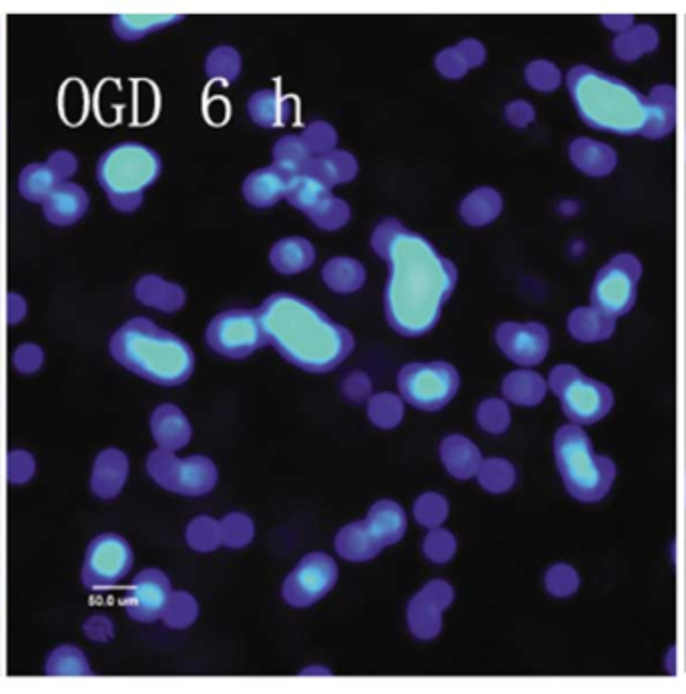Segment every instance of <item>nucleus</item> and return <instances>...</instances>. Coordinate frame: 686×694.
<instances>
[{
    "label": "nucleus",
    "instance_id": "54",
    "mask_svg": "<svg viewBox=\"0 0 686 694\" xmlns=\"http://www.w3.org/2000/svg\"><path fill=\"white\" fill-rule=\"evenodd\" d=\"M576 586H578V578L574 570L568 566H554L546 574V588L554 596H568L576 590Z\"/></svg>",
    "mask_w": 686,
    "mask_h": 694
},
{
    "label": "nucleus",
    "instance_id": "41",
    "mask_svg": "<svg viewBox=\"0 0 686 694\" xmlns=\"http://www.w3.org/2000/svg\"><path fill=\"white\" fill-rule=\"evenodd\" d=\"M478 484L490 494H504L516 484V470L504 458H484L478 472Z\"/></svg>",
    "mask_w": 686,
    "mask_h": 694
},
{
    "label": "nucleus",
    "instance_id": "25",
    "mask_svg": "<svg viewBox=\"0 0 686 694\" xmlns=\"http://www.w3.org/2000/svg\"><path fill=\"white\" fill-rule=\"evenodd\" d=\"M287 175H283L279 169L263 167L247 175L243 181V197L249 205L257 209H269L281 199H285V189H287Z\"/></svg>",
    "mask_w": 686,
    "mask_h": 694
},
{
    "label": "nucleus",
    "instance_id": "10",
    "mask_svg": "<svg viewBox=\"0 0 686 694\" xmlns=\"http://www.w3.org/2000/svg\"><path fill=\"white\" fill-rule=\"evenodd\" d=\"M642 275V263L632 253L614 255L594 277L590 289V303L596 311L610 319L626 315L638 293V283Z\"/></svg>",
    "mask_w": 686,
    "mask_h": 694
},
{
    "label": "nucleus",
    "instance_id": "47",
    "mask_svg": "<svg viewBox=\"0 0 686 694\" xmlns=\"http://www.w3.org/2000/svg\"><path fill=\"white\" fill-rule=\"evenodd\" d=\"M450 504L446 496L438 492H426L414 502V518L424 528H438L448 520Z\"/></svg>",
    "mask_w": 686,
    "mask_h": 694
},
{
    "label": "nucleus",
    "instance_id": "12",
    "mask_svg": "<svg viewBox=\"0 0 686 694\" xmlns=\"http://www.w3.org/2000/svg\"><path fill=\"white\" fill-rule=\"evenodd\" d=\"M133 560V548L123 536L111 532L99 534L85 552L83 586L87 590H109L117 586L131 572Z\"/></svg>",
    "mask_w": 686,
    "mask_h": 694
},
{
    "label": "nucleus",
    "instance_id": "4",
    "mask_svg": "<svg viewBox=\"0 0 686 694\" xmlns=\"http://www.w3.org/2000/svg\"><path fill=\"white\" fill-rule=\"evenodd\" d=\"M109 352L125 370L165 388L185 384L195 372L191 345L147 317L123 323L109 341Z\"/></svg>",
    "mask_w": 686,
    "mask_h": 694
},
{
    "label": "nucleus",
    "instance_id": "7",
    "mask_svg": "<svg viewBox=\"0 0 686 694\" xmlns=\"http://www.w3.org/2000/svg\"><path fill=\"white\" fill-rule=\"evenodd\" d=\"M550 390L558 396L564 416L576 426H590L606 418L612 410V390L592 378H586L570 364L556 366L548 378Z\"/></svg>",
    "mask_w": 686,
    "mask_h": 694
},
{
    "label": "nucleus",
    "instance_id": "31",
    "mask_svg": "<svg viewBox=\"0 0 686 694\" xmlns=\"http://www.w3.org/2000/svg\"><path fill=\"white\" fill-rule=\"evenodd\" d=\"M504 209V199L494 187H478L460 203V217L470 227H486L494 223Z\"/></svg>",
    "mask_w": 686,
    "mask_h": 694
},
{
    "label": "nucleus",
    "instance_id": "24",
    "mask_svg": "<svg viewBox=\"0 0 686 694\" xmlns=\"http://www.w3.org/2000/svg\"><path fill=\"white\" fill-rule=\"evenodd\" d=\"M305 173L321 181L325 187L333 189L337 185L354 181L360 173V165L350 151L335 149L331 153L311 157Z\"/></svg>",
    "mask_w": 686,
    "mask_h": 694
},
{
    "label": "nucleus",
    "instance_id": "59",
    "mask_svg": "<svg viewBox=\"0 0 686 694\" xmlns=\"http://www.w3.org/2000/svg\"><path fill=\"white\" fill-rule=\"evenodd\" d=\"M602 23L606 25V29L622 35L634 27V17L632 15H608V17H602Z\"/></svg>",
    "mask_w": 686,
    "mask_h": 694
},
{
    "label": "nucleus",
    "instance_id": "46",
    "mask_svg": "<svg viewBox=\"0 0 686 694\" xmlns=\"http://www.w3.org/2000/svg\"><path fill=\"white\" fill-rule=\"evenodd\" d=\"M221 526V542L225 548H245L255 538V524L251 516L243 512H231L223 520H219Z\"/></svg>",
    "mask_w": 686,
    "mask_h": 694
},
{
    "label": "nucleus",
    "instance_id": "35",
    "mask_svg": "<svg viewBox=\"0 0 686 694\" xmlns=\"http://www.w3.org/2000/svg\"><path fill=\"white\" fill-rule=\"evenodd\" d=\"M45 674L53 678H81L93 676L87 654L75 644L57 646L45 660Z\"/></svg>",
    "mask_w": 686,
    "mask_h": 694
},
{
    "label": "nucleus",
    "instance_id": "2",
    "mask_svg": "<svg viewBox=\"0 0 686 694\" xmlns=\"http://www.w3.org/2000/svg\"><path fill=\"white\" fill-rule=\"evenodd\" d=\"M566 87L580 119L596 131L662 139L676 125V87L658 85L648 95L598 69L578 65Z\"/></svg>",
    "mask_w": 686,
    "mask_h": 694
},
{
    "label": "nucleus",
    "instance_id": "57",
    "mask_svg": "<svg viewBox=\"0 0 686 694\" xmlns=\"http://www.w3.org/2000/svg\"><path fill=\"white\" fill-rule=\"evenodd\" d=\"M504 117L506 121L516 127V129H526L530 123H534L536 119V111L528 101H512L506 109H504Z\"/></svg>",
    "mask_w": 686,
    "mask_h": 694
},
{
    "label": "nucleus",
    "instance_id": "53",
    "mask_svg": "<svg viewBox=\"0 0 686 694\" xmlns=\"http://www.w3.org/2000/svg\"><path fill=\"white\" fill-rule=\"evenodd\" d=\"M45 364V352L37 343H23L17 347V352L13 354V366L17 368L19 374H37Z\"/></svg>",
    "mask_w": 686,
    "mask_h": 694
},
{
    "label": "nucleus",
    "instance_id": "33",
    "mask_svg": "<svg viewBox=\"0 0 686 694\" xmlns=\"http://www.w3.org/2000/svg\"><path fill=\"white\" fill-rule=\"evenodd\" d=\"M548 384L544 378L530 370L510 372L502 382V394L508 402L518 406H538L546 398Z\"/></svg>",
    "mask_w": 686,
    "mask_h": 694
},
{
    "label": "nucleus",
    "instance_id": "23",
    "mask_svg": "<svg viewBox=\"0 0 686 694\" xmlns=\"http://www.w3.org/2000/svg\"><path fill=\"white\" fill-rule=\"evenodd\" d=\"M568 157L572 165L588 177H606L616 169L618 163L616 151L610 145L586 137L574 139L570 143Z\"/></svg>",
    "mask_w": 686,
    "mask_h": 694
},
{
    "label": "nucleus",
    "instance_id": "9",
    "mask_svg": "<svg viewBox=\"0 0 686 694\" xmlns=\"http://www.w3.org/2000/svg\"><path fill=\"white\" fill-rule=\"evenodd\" d=\"M147 472L155 484L179 496H205L219 482V470L207 456L179 458L161 448L149 454Z\"/></svg>",
    "mask_w": 686,
    "mask_h": 694
},
{
    "label": "nucleus",
    "instance_id": "38",
    "mask_svg": "<svg viewBox=\"0 0 686 694\" xmlns=\"http://www.w3.org/2000/svg\"><path fill=\"white\" fill-rule=\"evenodd\" d=\"M658 47V33L650 25H634L626 33L612 41V53L624 61L632 63Z\"/></svg>",
    "mask_w": 686,
    "mask_h": 694
},
{
    "label": "nucleus",
    "instance_id": "56",
    "mask_svg": "<svg viewBox=\"0 0 686 694\" xmlns=\"http://www.w3.org/2000/svg\"><path fill=\"white\" fill-rule=\"evenodd\" d=\"M341 392L343 396H346L350 402L354 404H362V402H368L374 394H372V380L368 374L364 372H354L346 378V382H343L341 386Z\"/></svg>",
    "mask_w": 686,
    "mask_h": 694
},
{
    "label": "nucleus",
    "instance_id": "15",
    "mask_svg": "<svg viewBox=\"0 0 686 694\" xmlns=\"http://www.w3.org/2000/svg\"><path fill=\"white\" fill-rule=\"evenodd\" d=\"M500 352L514 364L532 368L544 362L550 347V333L538 321H506L496 329Z\"/></svg>",
    "mask_w": 686,
    "mask_h": 694
},
{
    "label": "nucleus",
    "instance_id": "18",
    "mask_svg": "<svg viewBox=\"0 0 686 694\" xmlns=\"http://www.w3.org/2000/svg\"><path fill=\"white\" fill-rule=\"evenodd\" d=\"M129 478V458L119 448L103 450L95 464L91 476V490L101 500L117 498Z\"/></svg>",
    "mask_w": 686,
    "mask_h": 694
},
{
    "label": "nucleus",
    "instance_id": "40",
    "mask_svg": "<svg viewBox=\"0 0 686 694\" xmlns=\"http://www.w3.org/2000/svg\"><path fill=\"white\" fill-rule=\"evenodd\" d=\"M404 414H406V406L402 396L382 392L368 400V418L380 430L398 428L404 420Z\"/></svg>",
    "mask_w": 686,
    "mask_h": 694
},
{
    "label": "nucleus",
    "instance_id": "49",
    "mask_svg": "<svg viewBox=\"0 0 686 694\" xmlns=\"http://www.w3.org/2000/svg\"><path fill=\"white\" fill-rule=\"evenodd\" d=\"M422 548H424V556L430 562L446 564V562H450L456 556L458 540H456V536L450 530L438 526V528H430Z\"/></svg>",
    "mask_w": 686,
    "mask_h": 694
},
{
    "label": "nucleus",
    "instance_id": "30",
    "mask_svg": "<svg viewBox=\"0 0 686 694\" xmlns=\"http://www.w3.org/2000/svg\"><path fill=\"white\" fill-rule=\"evenodd\" d=\"M366 520L386 548L392 544H398L406 536V530H408L406 510L394 500L376 502L370 508Z\"/></svg>",
    "mask_w": 686,
    "mask_h": 694
},
{
    "label": "nucleus",
    "instance_id": "20",
    "mask_svg": "<svg viewBox=\"0 0 686 694\" xmlns=\"http://www.w3.org/2000/svg\"><path fill=\"white\" fill-rule=\"evenodd\" d=\"M151 436L157 448L179 452L191 442L193 428L181 408L173 404H161L151 416Z\"/></svg>",
    "mask_w": 686,
    "mask_h": 694
},
{
    "label": "nucleus",
    "instance_id": "48",
    "mask_svg": "<svg viewBox=\"0 0 686 694\" xmlns=\"http://www.w3.org/2000/svg\"><path fill=\"white\" fill-rule=\"evenodd\" d=\"M476 422L484 432L500 436L510 428V422H512L510 408L500 398H488L478 406Z\"/></svg>",
    "mask_w": 686,
    "mask_h": 694
},
{
    "label": "nucleus",
    "instance_id": "26",
    "mask_svg": "<svg viewBox=\"0 0 686 694\" xmlns=\"http://www.w3.org/2000/svg\"><path fill=\"white\" fill-rule=\"evenodd\" d=\"M271 267L281 275H297L315 263V247L305 237H283L269 251Z\"/></svg>",
    "mask_w": 686,
    "mask_h": 694
},
{
    "label": "nucleus",
    "instance_id": "55",
    "mask_svg": "<svg viewBox=\"0 0 686 694\" xmlns=\"http://www.w3.org/2000/svg\"><path fill=\"white\" fill-rule=\"evenodd\" d=\"M83 632L91 642L107 644L115 638V622L107 614H93L85 620Z\"/></svg>",
    "mask_w": 686,
    "mask_h": 694
},
{
    "label": "nucleus",
    "instance_id": "36",
    "mask_svg": "<svg viewBox=\"0 0 686 694\" xmlns=\"http://www.w3.org/2000/svg\"><path fill=\"white\" fill-rule=\"evenodd\" d=\"M616 319H610L590 307H578L568 317V331L580 341H600L612 335Z\"/></svg>",
    "mask_w": 686,
    "mask_h": 694
},
{
    "label": "nucleus",
    "instance_id": "27",
    "mask_svg": "<svg viewBox=\"0 0 686 694\" xmlns=\"http://www.w3.org/2000/svg\"><path fill=\"white\" fill-rule=\"evenodd\" d=\"M135 297L139 299V303L163 313H175L187 301V293L181 285L171 283L159 275L141 277L135 285Z\"/></svg>",
    "mask_w": 686,
    "mask_h": 694
},
{
    "label": "nucleus",
    "instance_id": "44",
    "mask_svg": "<svg viewBox=\"0 0 686 694\" xmlns=\"http://www.w3.org/2000/svg\"><path fill=\"white\" fill-rule=\"evenodd\" d=\"M185 540H187L189 548L195 550V552H201V554L215 552L217 548L223 546L219 520H215L211 516H197V518H193L189 522V526H187Z\"/></svg>",
    "mask_w": 686,
    "mask_h": 694
},
{
    "label": "nucleus",
    "instance_id": "29",
    "mask_svg": "<svg viewBox=\"0 0 686 694\" xmlns=\"http://www.w3.org/2000/svg\"><path fill=\"white\" fill-rule=\"evenodd\" d=\"M293 107L291 99L283 97L275 89H261L251 95L247 101V115L249 119L263 129H277L287 125L291 119Z\"/></svg>",
    "mask_w": 686,
    "mask_h": 694
},
{
    "label": "nucleus",
    "instance_id": "8",
    "mask_svg": "<svg viewBox=\"0 0 686 694\" xmlns=\"http://www.w3.org/2000/svg\"><path fill=\"white\" fill-rule=\"evenodd\" d=\"M398 390L410 406L422 412H438L456 398L460 374L448 362H414L400 370Z\"/></svg>",
    "mask_w": 686,
    "mask_h": 694
},
{
    "label": "nucleus",
    "instance_id": "43",
    "mask_svg": "<svg viewBox=\"0 0 686 694\" xmlns=\"http://www.w3.org/2000/svg\"><path fill=\"white\" fill-rule=\"evenodd\" d=\"M307 217L315 227L323 231H337L350 223L352 209L348 201H343L335 197L333 193H329L311 213H307Z\"/></svg>",
    "mask_w": 686,
    "mask_h": 694
},
{
    "label": "nucleus",
    "instance_id": "28",
    "mask_svg": "<svg viewBox=\"0 0 686 694\" xmlns=\"http://www.w3.org/2000/svg\"><path fill=\"white\" fill-rule=\"evenodd\" d=\"M486 63V49L476 39H464L456 47H448L438 53L436 69L442 77L458 81L470 69L482 67Z\"/></svg>",
    "mask_w": 686,
    "mask_h": 694
},
{
    "label": "nucleus",
    "instance_id": "14",
    "mask_svg": "<svg viewBox=\"0 0 686 694\" xmlns=\"http://www.w3.org/2000/svg\"><path fill=\"white\" fill-rule=\"evenodd\" d=\"M454 602V588L446 580H432L408 604V628L418 640H434L444 628V612Z\"/></svg>",
    "mask_w": 686,
    "mask_h": 694
},
{
    "label": "nucleus",
    "instance_id": "34",
    "mask_svg": "<svg viewBox=\"0 0 686 694\" xmlns=\"http://www.w3.org/2000/svg\"><path fill=\"white\" fill-rule=\"evenodd\" d=\"M181 21L183 15H115L113 31L121 41L133 43Z\"/></svg>",
    "mask_w": 686,
    "mask_h": 694
},
{
    "label": "nucleus",
    "instance_id": "11",
    "mask_svg": "<svg viewBox=\"0 0 686 694\" xmlns=\"http://www.w3.org/2000/svg\"><path fill=\"white\" fill-rule=\"evenodd\" d=\"M211 352L243 360L267 345V337L257 309H227L209 323L205 333Z\"/></svg>",
    "mask_w": 686,
    "mask_h": 694
},
{
    "label": "nucleus",
    "instance_id": "58",
    "mask_svg": "<svg viewBox=\"0 0 686 694\" xmlns=\"http://www.w3.org/2000/svg\"><path fill=\"white\" fill-rule=\"evenodd\" d=\"M27 315V301L19 293H9L7 295V319L11 325H17L25 319Z\"/></svg>",
    "mask_w": 686,
    "mask_h": 694
},
{
    "label": "nucleus",
    "instance_id": "13",
    "mask_svg": "<svg viewBox=\"0 0 686 694\" xmlns=\"http://www.w3.org/2000/svg\"><path fill=\"white\" fill-rule=\"evenodd\" d=\"M337 576L339 570L331 556L323 552L305 554L285 578L281 596L293 608L313 606L333 590Z\"/></svg>",
    "mask_w": 686,
    "mask_h": 694
},
{
    "label": "nucleus",
    "instance_id": "3",
    "mask_svg": "<svg viewBox=\"0 0 686 694\" xmlns=\"http://www.w3.org/2000/svg\"><path fill=\"white\" fill-rule=\"evenodd\" d=\"M267 345L299 370L325 374L354 352V335L303 297L273 293L257 309Z\"/></svg>",
    "mask_w": 686,
    "mask_h": 694
},
{
    "label": "nucleus",
    "instance_id": "51",
    "mask_svg": "<svg viewBox=\"0 0 686 694\" xmlns=\"http://www.w3.org/2000/svg\"><path fill=\"white\" fill-rule=\"evenodd\" d=\"M524 77H526V83L540 93H552L562 83L560 69L546 59H536V61L528 63Z\"/></svg>",
    "mask_w": 686,
    "mask_h": 694
},
{
    "label": "nucleus",
    "instance_id": "60",
    "mask_svg": "<svg viewBox=\"0 0 686 694\" xmlns=\"http://www.w3.org/2000/svg\"><path fill=\"white\" fill-rule=\"evenodd\" d=\"M303 676H329V668L327 666H307L301 670Z\"/></svg>",
    "mask_w": 686,
    "mask_h": 694
},
{
    "label": "nucleus",
    "instance_id": "16",
    "mask_svg": "<svg viewBox=\"0 0 686 694\" xmlns=\"http://www.w3.org/2000/svg\"><path fill=\"white\" fill-rule=\"evenodd\" d=\"M171 592L169 576L157 568H147L135 576L125 592L123 604L135 622L149 624L161 620Z\"/></svg>",
    "mask_w": 686,
    "mask_h": 694
},
{
    "label": "nucleus",
    "instance_id": "21",
    "mask_svg": "<svg viewBox=\"0 0 686 694\" xmlns=\"http://www.w3.org/2000/svg\"><path fill=\"white\" fill-rule=\"evenodd\" d=\"M386 546L380 542L368 520L352 522L341 528L335 536V550L343 560L368 562L382 554Z\"/></svg>",
    "mask_w": 686,
    "mask_h": 694
},
{
    "label": "nucleus",
    "instance_id": "5",
    "mask_svg": "<svg viewBox=\"0 0 686 694\" xmlns=\"http://www.w3.org/2000/svg\"><path fill=\"white\" fill-rule=\"evenodd\" d=\"M161 171L163 161L155 149L125 141L101 155L97 181L117 211L133 213L143 205L145 191L161 177Z\"/></svg>",
    "mask_w": 686,
    "mask_h": 694
},
{
    "label": "nucleus",
    "instance_id": "17",
    "mask_svg": "<svg viewBox=\"0 0 686 694\" xmlns=\"http://www.w3.org/2000/svg\"><path fill=\"white\" fill-rule=\"evenodd\" d=\"M79 161L71 151H57L45 163L27 165L19 177V191L31 203H45L49 195L67 183L77 171Z\"/></svg>",
    "mask_w": 686,
    "mask_h": 694
},
{
    "label": "nucleus",
    "instance_id": "1",
    "mask_svg": "<svg viewBox=\"0 0 686 694\" xmlns=\"http://www.w3.org/2000/svg\"><path fill=\"white\" fill-rule=\"evenodd\" d=\"M374 251L388 263L386 319L406 337L430 333L458 285L456 265L420 233L384 219L372 233Z\"/></svg>",
    "mask_w": 686,
    "mask_h": 694
},
{
    "label": "nucleus",
    "instance_id": "37",
    "mask_svg": "<svg viewBox=\"0 0 686 694\" xmlns=\"http://www.w3.org/2000/svg\"><path fill=\"white\" fill-rule=\"evenodd\" d=\"M331 193L329 187H325L321 181L307 173H299L287 179L285 189V201L295 207L301 213H311L327 195Z\"/></svg>",
    "mask_w": 686,
    "mask_h": 694
},
{
    "label": "nucleus",
    "instance_id": "52",
    "mask_svg": "<svg viewBox=\"0 0 686 694\" xmlns=\"http://www.w3.org/2000/svg\"><path fill=\"white\" fill-rule=\"evenodd\" d=\"M35 472H37V464H35L33 454H29L27 450H13V452H9L7 476H9V482L13 486L29 484L35 478Z\"/></svg>",
    "mask_w": 686,
    "mask_h": 694
},
{
    "label": "nucleus",
    "instance_id": "22",
    "mask_svg": "<svg viewBox=\"0 0 686 694\" xmlns=\"http://www.w3.org/2000/svg\"><path fill=\"white\" fill-rule=\"evenodd\" d=\"M440 460L446 472L456 480L476 478V472L482 464L480 448L462 434L446 436L440 444Z\"/></svg>",
    "mask_w": 686,
    "mask_h": 694
},
{
    "label": "nucleus",
    "instance_id": "6",
    "mask_svg": "<svg viewBox=\"0 0 686 694\" xmlns=\"http://www.w3.org/2000/svg\"><path fill=\"white\" fill-rule=\"evenodd\" d=\"M554 456L560 478L572 498L590 504L610 492L616 468L612 460L594 452L588 434L580 426L572 424L556 432Z\"/></svg>",
    "mask_w": 686,
    "mask_h": 694
},
{
    "label": "nucleus",
    "instance_id": "42",
    "mask_svg": "<svg viewBox=\"0 0 686 694\" xmlns=\"http://www.w3.org/2000/svg\"><path fill=\"white\" fill-rule=\"evenodd\" d=\"M199 618V602L191 592L185 590H173L167 606L163 610L161 620L175 630H183L189 628L191 624H195V620Z\"/></svg>",
    "mask_w": 686,
    "mask_h": 694
},
{
    "label": "nucleus",
    "instance_id": "45",
    "mask_svg": "<svg viewBox=\"0 0 686 694\" xmlns=\"http://www.w3.org/2000/svg\"><path fill=\"white\" fill-rule=\"evenodd\" d=\"M205 73L209 79L229 85L241 73V55L233 47H217L205 61Z\"/></svg>",
    "mask_w": 686,
    "mask_h": 694
},
{
    "label": "nucleus",
    "instance_id": "19",
    "mask_svg": "<svg viewBox=\"0 0 686 694\" xmlns=\"http://www.w3.org/2000/svg\"><path fill=\"white\" fill-rule=\"evenodd\" d=\"M89 203V193L81 185L67 181L59 185L43 203V215L51 225L71 227L85 217Z\"/></svg>",
    "mask_w": 686,
    "mask_h": 694
},
{
    "label": "nucleus",
    "instance_id": "32",
    "mask_svg": "<svg viewBox=\"0 0 686 694\" xmlns=\"http://www.w3.org/2000/svg\"><path fill=\"white\" fill-rule=\"evenodd\" d=\"M366 277V267L354 257H331L321 269L323 283L331 291L341 295L360 291L366 283Z\"/></svg>",
    "mask_w": 686,
    "mask_h": 694
},
{
    "label": "nucleus",
    "instance_id": "50",
    "mask_svg": "<svg viewBox=\"0 0 686 694\" xmlns=\"http://www.w3.org/2000/svg\"><path fill=\"white\" fill-rule=\"evenodd\" d=\"M299 137L303 145L307 147V151L311 153V157L331 153L337 147V131L333 129V125L325 121H315L307 125Z\"/></svg>",
    "mask_w": 686,
    "mask_h": 694
},
{
    "label": "nucleus",
    "instance_id": "39",
    "mask_svg": "<svg viewBox=\"0 0 686 694\" xmlns=\"http://www.w3.org/2000/svg\"><path fill=\"white\" fill-rule=\"evenodd\" d=\"M271 157H273V167L279 169L287 177L305 173V169H307V165L311 161V153L307 151V147L303 145L299 135H285V137H281L273 145Z\"/></svg>",
    "mask_w": 686,
    "mask_h": 694
}]
</instances>
